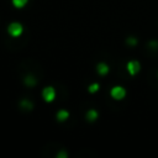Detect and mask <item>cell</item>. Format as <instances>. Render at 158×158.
Returning a JSON list of instances; mask_svg holds the SVG:
<instances>
[{"label": "cell", "mask_w": 158, "mask_h": 158, "mask_svg": "<svg viewBox=\"0 0 158 158\" xmlns=\"http://www.w3.org/2000/svg\"><path fill=\"white\" fill-rule=\"evenodd\" d=\"M22 25L21 23H19V22H11L10 25H9V27H7V32H9V35L10 36H12V37H17V36H20L21 33H22Z\"/></svg>", "instance_id": "1"}, {"label": "cell", "mask_w": 158, "mask_h": 158, "mask_svg": "<svg viewBox=\"0 0 158 158\" xmlns=\"http://www.w3.org/2000/svg\"><path fill=\"white\" fill-rule=\"evenodd\" d=\"M42 98H43V100L47 101V102L53 101L54 98H56V90H54V88H52V86H46V88L42 90Z\"/></svg>", "instance_id": "2"}, {"label": "cell", "mask_w": 158, "mask_h": 158, "mask_svg": "<svg viewBox=\"0 0 158 158\" xmlns=\"http://www.w3.org/2000/svg\"><path fill=\"white\" fill-rule=\"evenodd\" d=\"M111 96L114 98V99H116V100H121V99H123L125 96H126V90H125V88H122V86H114L112 89H111Z\"/></svg>", "instance_id": "3"}, {"label": "cell", "mask_w": 158, "mask_h": 158, "mask_svg": "<svg viewBox=\"0 0 158 158\" xmlns=\"http://www.w3.org/2000/svg\"><path fill=\"white\" fill-rule=\"evenodd\" d=\"M139 69H141L139 62H137V60H130V62L127 63V70H128V73H130L131 75L137 74V73L139 72Z\"/></svg>", "instance_id": "4"}, {"label": "cell", "mask_w": 158, "mask_h": 158, "mask_svg": "<svg viewBox=\"0 0 158 158\" xmlns=\"http://www.w3.org/2000/svg\"><path fill=\"white\" fill-rule=\"evenodd\" d=\"M96 72H98L100 75L107 74V73H109V67H107V64H105V63H99L98 67H96Z\"/></svg>", "instance_id": "5"}, {"label": "cell", "mask_w": 158, "mask_h": 158, "mask_svg": "<svg viewBox=\"0 0 158 158\" xmlns=\"http://www.w3.org/2000/svg\"><path fill=\"white\" fill-rule=\"evenodd\" d=\"M56 117H57L58 121H65V120L69 117V112H68L67 110H59V111L57 112Z\"/></svg>", "instance_id": "6"}, {"label": "cell", "mask_w": 158, "mask_h": 158, "mask_svg": "<svg viewBox=\"0 0 158 158\" xmlns=\"http://www.w3.org/2000/svg\"><path fill=\"white\" fill-rule=\"evenodd\" d=\"M98 116H99V114H98V111L94 110V109H91V110H89V111L86 112V120H88V121H95V120L98 118Z\"/></svg>", "instance_id": "7"}, {"label": "cell", "mask_w": 158, "mask_h": 158, "mask_svg": "<svg viewBox=\"0 0 158 158\" xmlns=\"http://www.w3.org/2000/svg\"><path fill=\"white\" fill-rule=\"evenodd\" d=\"M25 84L28 85V86H33V85L36 84V79H35V77L31 75V74H28V75L25 78Z\"/></svg>", "instance_id": "8"}, {"label": "cell", "mask_w": 158, "mask_h": 158, "mask_svg": "<svg viewBox=\"0 0 158 158\" xmlns=\"http://www.w3.org/2000/svg\"><path fill=\"white\" fill-rule=\"evenodd\" d=\"M20 105H21V107H25L26 110H32V109H33V104H32L30 100H27V99L22 100V101L20 102Z\"/></svg>", "instance_id": "9"}, {"label": "cell", "mask_w": 158, "mask_h": 158, "mask_svg": "<svg viewBox=\"0 0 158 158\" xmlns=\"http://www.w3.org/2000/svg\"><path fill=\"white\" fill-rule=\"evenodd\" d=\"M27 1H28V0H12V4H14L15 7L21 9V7H23V6L27 4Z\"/></svg>", "instance_id": "10"}, {"label": "cell", "mask_w": 158, "mask_h": 158, "mask_svg": "<svg viewBox=\"0 0 158 158\" xmlns=\"http://www.w3.org/2000/svg\"><path fill=\"white\" fill-rule=\"evenodd\" d=\"M126 43H127V44H130V46H135V44L137 43V40H136L135 37H130V38H127V40H126Z\"/></svg>", "instance_id": "11"}, {"label": "cell", "mask_w": 158, "mask_h": 158, "mask_svg": "<svg viewBox=\"0 0 158 158\" xmlns=\"http://www.w3.org/2000/svg\"><path fill=\"white\" fill-rule=\"evenodd\" d=\"M98 89H99V84H91L90 86H89V91L90 93H95V91H98Z\"/></svg>", "instance_id": "12"}]
</instances>
